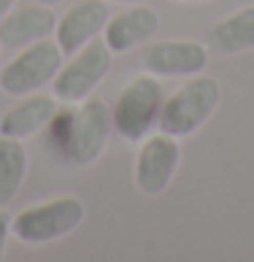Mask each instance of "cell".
<instances>
[{
  "label": "cell",
  "instance_id": "obj_1",
  "mask_svg": "<svg viewBox=\"0 0 254 262\" xmlns=\"http://www.w3.org/2000/svg\"><path fill=\"white\" fill-rule=\"evenodd\" d=\"M219 103H222L219 79L206 73L187 76V81L176 92H171V98H165L157 127L160 133H168L173 138H187L211 119L214 111L219 108Z\"/></svg>",
  "mask_w": 254,
  "mask_h": 262
},
{
  "label": "cell",
  "instance_id": "obj_2",
  "mask_svg": "<svg viewBox=\"0 0 254 262\" xmlns=\"http://www.w3.org/2000/svg\"><path fill=\"white\" fill-rule=\"evenodd\" d=\"M87 206L76 195H60L44 203H33L11 219V232L27 246L54 244L81 227Z\"/></svg>",
  "mask_w": 254,
  "mask_h": 262
},
{
  "label": "cell",
  "instance_id": "obj_3",
  "mask_svg": "<svg viewBox=\"0 0 254 262\" xmlns=\"http://www.w3.org/2000/svg\"><path fill=\"white\" fill-rule=\"evenodd\" d=\"M165 103V90L154 73H138L122 86L116 95V103L111 108L114 130L124 141L138 143L152 133V127L160 122V111Z\"/></svg>",
  "mask_w": 254,
  "mask_h": 262
},
{
  "label": "cell",
  "instance_id": "obj_4",
  "mask_svg": "<svg viewBox=\"0 0 254 262\" xmlns=\"http://www.w3.org/2000/svg\"><path fill=\"white\" fill-rule=\"evenodd\" d=\"M62 49L54 38H44L19 49L3 68H0V90L11 98L41 92L44 86H52L57 71L62 68Z\"/></svg>",
  "mask_w": 254,
  "mask_h": 262
},
{
  "label": "cell",
  "instance_id": "obj_5",
  "mask_svg": "<svg viewBox=\"0 0 254 262\" xmlns=\"http://www.w3.org/2000/svg\"><path fill=\"white\" fill-rule=\"evenodd\" d=\"M114 62V52L100 35L71 54L52 81V95L60 103H81L100 86Z\"/></svg>",
  "mask_w": 254,
  "mask_h": 262
},
{
  "label": "cell",
  "instance_id": "obj_6",
  "mask_svg": "<svg viewBox=\"0 0 254 262\" xmlns=\"http://www.w3.org/2000/svg\"><path fill=\"white\" fill-rule=\"evenodd\" d=\"M111 108L100 98H87L79 103V111H73L71 119V138H68L65 157L73 165H92L103 157L111 138Z\"/></svg>",
  "mask_w": 254,
  "mask_h": 262
},
{
  "label": "cell",
  "instance_id": "obj_7",
  "mask_svg": "<svg viewBox=\"0 0 254 262\" xmlns=\"http://www.w3.org/2000/svg\"><path fill=\"white\" fill-rule=\"evenodd\" d=\"M181 162V146L179 138L168 133H149L141 141V149L135 154V187L146 198H160L179 170Z\"/></svg>",
  "mask_w": 254,
  "mask_h": 262
},
{
  "label": "cell",
  "instance_id": "obj_8",
  "mask_svg": "<svg viewBox=\"0 0 254 262\" xmlns=\"http://www.w3.org/2000/svg\"><path fill=\"white\" fill-rule=\"evenodd\" d=\"M141 60L154 76H195L206 71L211 52L200 41L171 38V41H149Z\"/></svg>",
  "mask_w": 254,
  "mask_h": 262
},
{
  "label": "cell",
  "instance_id": "obj_9",
  "mask_svg": "<svg viewBox=\"0 0 254 262\" xmlns=\"http://www.w3.org/2000/svg\"><path fill=\"white\" fill-rule=\"evenodd\" d=\"M109 16V0H79V3H73L54 25V41L62 49V54L71 57L92 38H97L103 33Z\"/></svg>",
  "mask_w": 254,
  "mask_h": 262
},
{
  "label": "cell",
  "instance_id": "obj_10",
  "mask_svg": "<svg viewBox=\"0 0 254 262\" xmlns=\"http://www.w3.org/2000/svg\"><path fill=\"white\" fill-rule=\"evenodd\" d=\"M157 33H160L157 11L143 3H133L127 11L109 16V22L103 27V41L109 43L114 54H124L138 49V46H146Z\"/></svg>",
  "mask_w": 254,
  "mask_h": 262
},
{
  "label": "cell",
  "instance_id": "obj_11",
  "mask_svg": "<svg viewBox=\"0 0 254 262\" xmlns=\"http://www.w3.org/2000/svg\"><path fill=\"white\" fill-rule=\"evenodd\" d=\"M54 25H57V16L52 11V6H46V3H30L22 8H11L0 19V46L19 52L30 43L44 41V38H52Z\"/></svg>",
  "mask_w": 254,
  "mask_h": 262
},
{
  "label": "cell",
  "instance_id": "obj_12",
  "mask_svg": "<svg viewBox=\"0 0 254 262\" xmlns=\"http://www.w3.org/2000/svg\"><path fill=\"white\" fill-rule=\"evenodd\" d=\"M57 111H60V100L54 95H46L44 90L25 95L0 116V135L19 138V141L33 138V135L44 133L49 127V122L54 119Z\"/></svg>",
  "mask_w": 254,
  "mask_h": 262
},
{
  "label": "cell",
  "instance_id": "obj_13",
  "mask_svg": "<svg viewBox=\"0 0 254 262\" xmlns=\"http://www.w3.org/2000/svg\"><path fill=\"white\" fill-rule=\"evenodd\" d=\"M208 52L214 57H236L254 49V6H243L236 14L222 16L206 33Z\"/></svg>",
  "mask_w": 254,
  "mask_h": 262
},
{
  "label": "cell",
  "instance_id": "obj_14",
  "mask_svg": "<svg viewBox=\"0 0 254 262\" xmlns=\"http://www.w3.org/2000/svg\"><path fill=\"white\" fill-rule=\"evenodd\" d=\"M27 149L19 138L0 135V206L14 203L27 179Z\"/></svg>",
  "mask_w": 254,
  "mask_h": 262
},
{
  "label": "cell",
  "instance_id": "obj_15",
  "mask_svg": "<svg viewBox=\"0 0 254 262\" xmlns=\"http://www.w3.org/2000/svg\"><path fill=\"white\" fill-rule=\"evenodd\" d=\"M11 213L6 211V206H0V262L6 257V244H8V235H11Z\"/></svg>",
  "mask_w": 254,
  "mask_h": 262
},
{
  "label": "cell",
  "instance_id": "obj_16",
  "mask_svg": "<svg viewBox=\"0 0 254 262\" xmlns=\"http://www.w3.org/2000/svg\"><path fill=\"white\" fill-rule=\"evenodd\" d=\"M14 6H16V0H0V19H3L8 11H11Z\"/></svg>",
  "mask_w": 254,
  "mask_h": 262
},
{
  "label": "cell",
  "instance_id": "obj_17",
  "mask_svg": "<svg viewBox=\"0 0 254 262\" xmlns=\"http://www.w3.org/2000/svg\"><path fill=\"white\" fill-rule=\"evenodd\" d=\"M109 3H124V6H133V3H143V0H109Z\"/></svg>",
  "mask_w": 254,
  "mask_h": 262
},
{
  "label": "cell",
  "instance_id": "obj_18",
  "mask_svg": "<svg viewBox=\"0 0 254 262\" xmlns=\"http://www.w3.org/2000/svg\"><path fill=\"white\" fill-rule=\"evenodd\" d=\"M38 3H46V6H54V3H60V0H38Z\"/></svg>",
  "mask_w": 254,
  "mask_h": 262
},
{
  "label": "cell",
  "instance_id": "obj_19",
  "mask_svg": "<svg viewBox=\"0 0 254 262\" xmlns=\"http://www.w3.org/2000/svg\"><path fill=\"white\" fill-rule=\"evenodd\" d=\"M0 68H3V46H0Z\"/></svg>",
  "mask_w": 254,
  "mask_h": 262
},
{
  "label": "cell",
  "instance_id": "obj_20",
  "mask_svg": "<svg viewBox=\"0 0 254 262\" xmlns=\"http://www.w3.org/2000/svg\"><path fill=\"white\" fill-rule=\"evenodd\" d=\"M184 3H203V0H184Z\"/></svg>",
  "mask_w": 254,
  "mask_h": 262
}]
</instances>
